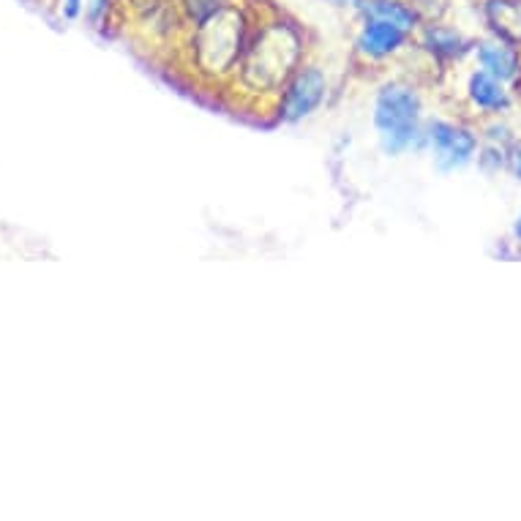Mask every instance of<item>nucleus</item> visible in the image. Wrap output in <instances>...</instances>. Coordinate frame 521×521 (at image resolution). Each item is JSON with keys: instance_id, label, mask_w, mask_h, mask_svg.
<instances>
[{"instance_id": "1", "label": "nucleus", "mask_w": 521, "mask_h": 521, "mask_svg": "<svg viewBox=\"0 0 521 521\" xmlns=\"http://www.w3.org/2000/svg\"><path fill=\"white\" fill-rule=\"evenodd\" d=\"M306 58H311V41L301 22L281 11H257L246 50L227 91L232 99L241 101V107L265 112L281 85Z\"/></svg>"}, {"instance_id": "2", "label": "nucleus", "mask_w": 521, "mask_h": 521, "mask_svg": "<svg viewBox=\"0 0 521 521\" xmlns=\"http://www.w3.org/2000/svg\"><path fill=\"white\" fill-rule=\"evenodd\" d=\"M257 11L235 0L208 20L189 25L181 39V58L189 77L205 91H227L246 50Z\"/></svg>"}, {"instance_id": "3", "label": "nucleus", "mask_w": 521, "mask_h": 521, "mask_svg": "<svg viewBox=\"0 0 521 521\" xmlns=\"http://www.w3.org/2000/svg\"><path fill=\"white\" fill-rule=\"evenodd\" d=\"M423 121L426 99L407 77H388L377 85L371 99V126L385 156L399 159L407 153H423Z\"/></svg>"}, {"instance_id": "4", "label": "nucleus", "mask_w": 521, "mask_h": 521, "mask_svg": "<svg viewBox=\"0 0 521 521\" xmlns=\"http://www.w3.org/2000/svg\"><path fill=\"white\" fill-rule=\"evenodd\" d=\"M328 99H331V74L320 61L306 58L292 71L290 80L281 85V91L273 96L265 112L279 126H298L311 121L328 104Z\"/></svg>"}, {"instance_id": "5", "label": "nucleus", "mask_w": 521, "mask_h": 521, "mask_svg": "<svg viewBox=\"0 0 521 521\" xmlns=\"http://www.w3.org/2000/svg\"><path fill=\"white\" fill-rule=\"evenodd\" d=\"M481 151V134L470 123L453 118H426L423 121V153H431L437 172H456L470 167Z\"/></svg>"}, {"instance_id": "6", "label": "nucleus", "mask_w": 521, "mask_h": 521, "mask_svg": "<svg viewBox=\"0 0 521 521\" xmlns=\"http://www.w3.org/2000/svg\"><path fill=\"white\" fill-rule=\"evenodd\" d=\"M415 50V33L380 20H361L352 39V61L361 69H385Z\"/></svg>"}, {"instance_id": "7", "label": "nucleus", "mask_w": 521, "mask_h": 521, "mask_svg": "<svg viewBox=\"0 0 521 521\" xmlns=\"http://www.w3.org/2000/svg\"><path fill=\"white\" fill-rule=\"evenodd\" d=\"M415 50L426 55L434 66L451 69L456 63H461L467 55L475 50V41L467 39L464 33L456 28H448L442 22L431 20L423 22L421 31L415 33Z\"/></svg>"}, {"instance_id": "8", "label": "nucleus", "mask_w": 521, "mask_h": 521, "mask_svg": "<svg viewBox=\"0 0 521 521\" xmlns=\"http://www.w3.org/2000/svg\"><path fill=\"white\" fill-rule=\"evenodd\" d=\"M464 99L475 115L481 118H502L513 107V96L508 82L497 80L483 69H472L464 77Z\"/></svg>"}, {"instance_id": "9", "label": "nucleus", "mask_w": 521, "mask_h": 521, "mask_svg": "<svg viewBox=\"0 0 521 521\" xmlns=\"http://www.w3.org/2000/svg\"><path fill=\"white\" fill-rule=\"evenodd\" d=\"M472 61L475 69H483L494 74L502 82H516L521 74V52L516 44H508L502 39H486L475 41V50H472Z\"/></svg>"}, {"instance_id": "10", "label": "nucleus", "mask_w": 521, "mask_h": 521, "mask_svg": "<svg viewBox=\"0 0 521 521\" xmlns=\"http://www.w3.org/2000/svg\"><path fill=\"white\" fill-rule=\"evenodd\" d=\"M358 20H380L399 25L404 31L418 33L423 25V17L412 0H361L355 6Z\"/></svg>"}, {"instance_id": "11", "label": "nucleus", "mask_w": 521, "mask_h": 521, "mask_svg": "<svg viewBox=\"0 0 521 521\" xmlns=\"http://www.w3.org/2000/svg\"><path fill=\"white\" fill-rule=\"evenodd\" d=\"M483 20L494 39L521 47V0H486Z\"/></svg>"}, {"instance_id": "12", "label": "nucleus", "mask_w": 521, "mask_h": 521, "mask_svg": "<svg viewBox=\"0 0 521 521\" xmlns=\"http://www.w3.org/2000/svg\"><path fill=\"white\" fill-rule=\"evenodd\" d=\"M175 3H178V11H181L183 22L189 28V25H197V22L208 20L213 14L224 11L235 0H175Z\"/></svg>"}, {"instance_id": "13", "label": "nucleus", "mask_w": 521, "mask_h": 521, "mask_svg": "<svg viewBox=\"0 0 521 521\" xmlns=\"http://www.w3.org/2000/svg\"><path fill=\"white\" fill-rule=\"evenodd\" d=\"M110 9L112 0H85V17H88V22L96 25V28L110 17Z\"/></svg>"}, {"instance_id": "14", "label": "nucleus", "mask_w": 521, "mask_h": 521, "mask_svg": "<svg viewBox=\"0 0 521 521\" xmlns=\"http://www.w3.org/2000/svg\"><path fill=\"white\" fill-rule=\"evenodd\" d=\"M508 170L516 181L521 183V140H516L511 145V159H508Z\"/></svg>"}, {"instance_id": "15", "label": "nucleus", "mask_w": 521, "mask_h": 521, "mask_svg": "<svg viewBox=\"0 0 521 521\" xmlns=\"http://www.w3.org/2000/svg\"><path fill=\"white\" fill-rule=\"evenodd\" d=\"M85 9V0H63V17L66 20H77Z\"/></svg>"}, {"instance_id": "16", "label": "nucleus", "mask_w": 521, "mask_h": 521, "mask_svg": "<svg viewBox=\"0 0 521 521\" xmlns=\"http://www.w3.org/2000/svg\"><path fill=\"white\" fill-rule=\"evenodd\" d=\"M322 3H328V6H336V9H352V11H355V6H358L361 0H322Z\"/></svg>"}, {"instance_id": "17", "label": "nucleus", "mask_w": 521, "mask_h": 521, "mask_svg": "<svg viewBox=\"0 0 521 521\" xmlns=\"http://www.w3.org/2000/svg\"><path fill=\"white\" fill-rule=\"evenodd\" d=\"M511 235H513V241L519 243L521 246V216L516 221H513V230H511Z\"/></svg>"}]
</instances>
